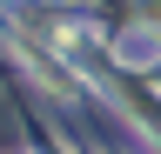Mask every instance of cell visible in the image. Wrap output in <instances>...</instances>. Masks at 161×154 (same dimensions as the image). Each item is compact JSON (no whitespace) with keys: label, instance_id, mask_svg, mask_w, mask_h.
Returning a JSON list of instances; mask_svg holds the SVG:
<instances>
[]
</instances>
